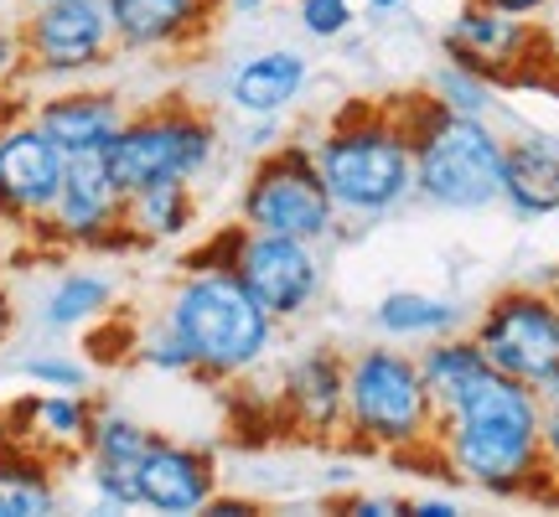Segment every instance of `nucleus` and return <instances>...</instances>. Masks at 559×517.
<instances>
[{
    "mask_svg": "<svg viewBox=\"0 0 559 517\" xmlns=\"http://www.w3.org/2000/svg\"><path fill=\"white\" fill-rule=\"evenodd\" d=\"M430 445L456 486L498 502H559L544 466V398L498 368L436 409Z\"/></svg>",
    "mask_w": 559,
    "mask_h": 517,
    "instance_id": "nucleus-1",
    "label": "nucleus"
},
{
    "mask_svg": "<svg viewBox=\"0 0 559 517\" xmlns=\"http://www.w3.org/2000/svg\"><path fill=\"white\" fill-rule=\"evenodd\" d=\"M311 151L342 218H389L415 202V156L394 99H347Z\"/></svg>",
    "mask_w": 559,
    "mask_h": 517,
    "instance_id": "nucleus-2",
    "label": "nucleus"
},
{
    "mask_svg": "<svg viewBox=\"0 0 559 517\" xmlns=\"http://www.w3.org/2000/svg\"><path fill=\"white\" fill-rule=\"evenodd\" d=\"M160 321L187 341L198 383L249 378L280 341V321L223 264H181L160 300Z\"/></svg>",
    "mask_w": 559,
    "mask_h": 517,
    "instance_id": "nucleus-3",
    "label": "nucleus"
},
{
    "mask_svg": "<svg viewBox=\"0 0 559 517\" xmlns=\"http://www.w3.org/2000/svg\"><path fill=\"white\" fill-rule=\"evenodd\" d=\"M415 156V202L436 213H487L502 202V130L436 104L425 88L400 94Z\"/></svg>",
    "mask_w": 559,
    "mask_h": 517,
    "instance_id": "nucleus-4",
    "label": "nucleus"
},
{
    "mask_svg": "<svg viewBox=\"0 0 559 517\" xmlns=\"http://www.w3.org/2000/svg\"><path fill=\"white\" fill-rule=\"evenodd\" d=\"M436 435V398L404 341H368L347 352V424L342 440L368 456H404Z\"/></svg>",
    "mask_w": 559,
    "mask_h": 517,
    "instance_id": "nucleus-5",
    "label": "nucleus"
},
{
    "mask_svg": "<svg viewBox=\"0 0 559 517\" xmlns=\"http://www.w3.org/2000/svg\"><path fill=\"white\" fill-rule=\"evenodd\" d=\"M181 264H223L280 326L311 316L321 305V296H326L321 243L285 239V233H260V228H243V223L218 228L213 239L198 243Z\"/></svg>",
    "mask_w": 559,
    "mask_h": 517,
    "instance_id": "nucleus-6",
    "label": "nucleus"
},
{
    "mask_svg": "<svg viewBox=\"0 0 559 517\" xmlns=\"http://www.w3.org/2000/svg\"><path fill=\"white\" fill-rule=\"evenodd\" d=\"M218 120L187 94H166L156 104L130 109L120 135L109 140V171L120 192L151 187V181H202L218 160Z\"/></svg>",
    "mask_w": 559,
    "mask_h": 517,
    "instance_id": "nucleus-7",
    "label": "nucleus"
},
{
    "mask_svg": "<svg viewBox=\"0 0 559 517\" xmlns=\"http://www.w3.org/2000/svg\"><path fill=\"white\" fill-rule=\"evenodd\" d=\"M234 218L243 228L306 239V243H321V249L332 239H342V213H337V202H332V192H326V181H321L311 140L285 135L280 145L254 156V166L243 171Z\"/></svg>",
    "mask_w": 559,
    "mask_h": 517,
    "instance_id": "nucleus-8",
    "label": "nucleus"
},
{
    "mask_svg": "<svg viewBox=\"0 0 559 517\" xmlns=\"http://www.w3.org/2000/svg\"><path fill=\"white\" fill-rule=\"evenodd\" d=\"M26 83H83L120 58L104 0H52L16 11Z\"/></svg>",
    "mask_w": 559,
    "mask_h": 517,
    "instance_id": "nucleus-9",
    "label": "nucleus"
},
{
    "mask_svg": "<svg viewBox=\"0 0 559 517\" xmlns=\"http://www.w3.org/2000/svg\"><path fill=\"white\" fill-rule=\"evenodd\" d=\"M37 249L58 254H135L124 233V192L104 151H73L62 160V187Z\"/></svg>",
    "mask_w": 559,
    "mask_h": 517,
    "instance_id": "nucleus-10",
    "label": "nucleus"
},
{
    "mask_svg": "<svg viewBox=\"0 0 559 517\" xmlns=\"http://www.w3.org/2000/svg\"><path fill=\"white\" fill-rule=\"evenodd\" d=\"M472 341L498 373L534 383L559 368V311L544 285H508L472 316Z\"/></svg>",
    "mask_w": 559,
    "mask_h": 517,
    "instance_id": "nucleus-11",
    "label": "nucleus"
},
{
    "mask_svg": "<svg viewBox=\"0 0 559 517\" xmlns=\"http://www.w3.org/2000/svg\"><path fill=\"white\" fill-rule=\"evenodd\" d=\"M62 145L32 115H11L0 130V223L26 243H41L62 187Z\"/></svg>",
    "mask_w": 559,
    "mask_h": 517,
    "instance_id": "nucleus-12",
    "label": "nucleus"
},
{
    "mask_svg": "<svg viewBox=\"0 0 559 517\" xmlns=\"http://www.w3.org/2000/svg\"><path fill=\"white\" fill-rule=\"evenodd\" d=\"M544 47H549V37L539 32V21L492 11L481 0H461L456 16L445 21V32H440L445 62H461V68H472L481 79H492L498 88L534 79V62H539Z\"/></svg>",
    "mask_w": 559,
    "mask_h": 517,
    "instance_id": "nucleus-13",
    "label": "nucleus"
},
{
    "mask_svg": "<svg viewBox=\"0 0 559 517\" xmlns=\"http://www.w3.org/2000/svg\"><path fill=\"white\" fill-rule=\"evenodd\" d=\"M275 404L285 430H296L300 440H311V445L342 440V424H347V352L332 347V341L300 347L280 373Z\"/></svg>",
    "mask_w": 559,
    "mask_h": 517,
    "instance_id": "nucleus-14",
    "label": "nucleus"
},
{
    "mask_svg": "<svg viewBox=\"0 0 559 517\" xmlns=\"http://www.w3.org/2000/svg\"><path fill=\"white\" fill-rule=\"evenodd\" d=\"M120 58L198 52L218 32L223 0H104Z\"/></svg>",
    "mask_w": 559,
    "mask_h": 517,
    "instance_id": "nucleus-15",
    "label": "nucleus"
},
{
    "mask_svg": "<svg viewBox=\"0 0 559 517\" xmlns=\"http://www.w3.org/2000/svg\"><path fill=\"white\" fill-rule=\"evenodd\" d=\"M151 424H140L135 414L104 409L94 419V435L83 445V477L94 492L99 513H135L140 507V460L151 450Z\"/></svg>",
    "mask_w": 559,
    "mask_h": 517,
    "instance_id": "nucleus-16",
    "label": "nucleus"
},
{
    "mask_svg": "<svg viewBox=\"0 0 559 517\" xmlns=\"http://www.w3.org/2000/svg\"><path fill=\"white\" fill-rule=\"evenodd\" d=\"M218 492V460L207 445L177 435H151V450L140 460V507L160 517L202 513Z\"/></svg>",
    "mask_w": 559,
    "mask_h": 517,
    "instance_id": "nucleus-17",
    "label": "nucleus"
},
{
    "mask_svg": "<svg viewBox=\"0 0 559 517\" xmlns=\"http://www.w3.org/2000/svg\"><path fill=\"white\" fill-rule=\"evenodd\" d=\"M94 419H99V398L88 388H37L0 414V435L26 440L62 466V460H83Z\"/></svg>",
    "mask_w": 559,
    "mask_h": 517,
    "instance_id": "nucleus-18",
    "label": "nucleus"
},
{
    "mask_svg": "<svg viewBox=\"0 0 559 517\" xmlns=\"http://www.w3.org/2000/svg\"><path fill=\"white\" fill-rule=\"evenodd\" d=\"M26 115L62 145V156L73 151H109V140L120 135V124L130 120V104L120 88L104 83H52V94L26 104Z\"/></svg>",
    "mask_w": 559,
    "mask_h": 517,
    "instance_id": "nucleus-19",
    "label": "nucleus"
},
{
    "mask_svg": "<svg viewBox=\"0 0 559 517\" xmlns=\"http://www.w3.org/2000/svg\"><path fill=\"white\" fill-rule=\"evenodd\" d=\"M311 83V58L300 47H260L228 73L223 99L243 120H285Z\"/></svg>",
    "mask_w": 559,
    "mask_h": 517,
    "instance_id": "nucleus-20",
    "label": "nucleus"
},
{
    "mask_svg": "<svg viewBox=\"0 0 559 517\" xmlns=\"http://www.w3.org/2000/svg\"><path fill=\"white\" fill-rule=\"evenodd\" d=\"M502 207L519 223L559 218V145L549 135H502Z\"/></svg>",
    "mask_w": 559,
    "mask_h": 517,
    "instance_id": "nucleus-21",
    "label": "nucleus"
},
{
    "mask_svg": "<svg viewBox=\"0 0 559 517\" xmlns=\"http://www.w3.org/2000/svg\"><path fill=\"white\" fill-rule=\"evenodd\" d=\"M198 228V181H151L124 192V233L135 249L177 243Z\"/></svg>",
    "mask_w": 559,
    "mask_h": 517,
    "instance_id": "nucleus-22",
    "label": "nucleus"
},
{
    "mask_svg": "<svg viewBox=\"0 0 559 517\" xmlns=\"http://www.w3.org/2000/svg\"><path fill=\"white\" fill-rule=\"evenodd\" d=\"M115 305H120V285L109 269H62L37 305V326L52 337L88 332L94 321L115 316Z\"/></svg>",
    "mask_w": 559,
    "mask_h": 517,
    "instance_id": "nucleus-23",
    "label": "nucleus"
},
{
    "mask_svg": "<svg viewBox=\"0 0 559 517\" xmlns=\"http://www.w3.org/2000/svg\"><path fill=\"white\" fill-rule=\"evenodd\" d=\"M58 507V460L26 440L0 435V517H52Z\"/></svg>",
    "mask_w": 559,
    "mask_h": 517,
    "instance_id": "nucleus-24",
    "label": "nucleus"
},
{
    "mask_svg": "<svg viewBox=\"0 0 559 517\" xmlns=\"http://www.w3.org/2000/svg\"><path fill=\"white\" fill-rule=\"evenodd\" d=\"M472 326L466 321V305L456 296H436V290H389V296L373 305V332L389 341H430L445 337V332H461Z\"/></svg>",
    "mask_w": 559,
    "mask_h": 517,
    "instance_id": "nucleus-25",
    "label": "nucleus"
},
{
    "mask_svg": "<svg viewBox=\"0 0 559 517\" xmlns=\"http://www.w3.org/2000/svg\"><path fill=\"white\" fill-rule=\"evenodd\" d=\"M415 358H419V378H425L430 398H436V409L456 404V398L466 394L481 373H492V362L481 358V347L472 341V332H466V326H461V332H445V337L419 341Z\"/></svg>",
    "mask_w": 559,
    "mask_h": 517,
    "instance_id": "nucleus-26",
    "label": "nucleus"
},
{
    "mask_svg": "<svg viewBox=\"0 0 559 517\" xmlns=\"http://www.w3.org/2000/svg\"><path fill=\"white\" fill-rule=\"evenodd\" d=\"M425 94L436 104H445V109H456V115H472V120H492L502 109L498 83L472 73V68H461V62H440L430 73V83H425Z\"/></svg>",
    "mask_w": 559,
    "mask_h": 517,
    "instance_id": "nucleus-27",
    "label": "nucleus"
},
{
    "mask_svg": "<svg viewBox=\"0 0 559 517\" xmlns=\"http://www.w3.org/2000/svg\"><path fill=\"white\" fill-rule=\"evenodd\" d=\"M130 362L151 368V373H166V378H192V352H187V341H181L160 316H156L151 332H135Z\"/></svg>",
    "mask_w": 559,
    "mask_h": 517,
    "instance_id": "nucleus-28",
    "label": "nucleus"
},
{
    "mask_svg": "<svg viewBox=\"0 0 559 517\" xmlns=\"http://www.w3.org/2000/svg\"><path fill=\"white\" fill-rule=\"evenodd\" d=\"M21 378L32 383V388H88V362L83 358H73V352H32V358H21V368H16Z\"/></svg>",
    "mask_w": 559,
    "mask_h": 517,
    "instance_id": "nucleus-29",
    "label": "nucleus"
},
{
    "mask_svg": "<svg viewBox=\"0 0 559 517\" xmlns=\"http://www.w3.org/2000/svg\"><path fill=\"white\" fill-rule=\"evenodd\" d=\"M296 21L311 41H337L353 32L358 5L353 0H296Z\"/></svg>",
    "mask_w": 559,
    "mask_h": 517,
    "instance_id": "nucleus-30",
    "label": "nucleus"
},
{
    "mask_svg": "<svg viewBox=\"0 0 559 517\" xmlns=\"http://www.w3.org/2000/svg\"><path fill=\"white\" fill-rule=\"evenodd\" d=\"M26 83V62H21V37H16V21L0 16V99L21 94Z\"/></svg>",
    "mask_w": 559,
    "mask_h": 517,
    "instance_id": "nucleus-31",
    "label": "nucleus"
},
{
    "mask_svg": "<svg viewBox=\"0 0 559 517\" xmlns=\"http://www.w3.org/2000/svg\"><path fill=\"white\" fill-rule=\"evenodd\" d=\"M342 507H347L353 517H400L404 497H389V492H353Z\"/></svg>",
    "mask_w": 559,
    "mask_h": 517,
    "instance_id": "nucleus-32",
    "label": "nucleus"
},
{
    "mask_svg": "<svg viewBox=\"0 0 559 517\" xmlns=\"http://www.w3.org/2000/svg\"><path fill=\"white\" fill-rule=\"evenodd\" d=\"M544 466L559 492V404H544Z\"/></svg>",
    "mask_w": 559,
    "mask_h": 517,
    "instance_id": "nucleus-33",
    "label": "nucleus"
},
{
    "mask_svg": "<svg viewBox=\"0 0 559 517\" xmlns=\"http://www.w3.org/2000/svg\"><path fill=\"white\" fill-rule=\"evenodd\" d=\"M404 513L409 517H456L461 502L456 497H415V502H404Z\"/></svg>",
    "mask_w": 559,
    "mask_h": 517,
    "instance_id": "nucleus-34",
    "label": "nucleus"
},
{
    "mask_svg": "<svg viewBox=\"0 0 559 517\" xmlns=\"http://www.w3.org/2000/svg\"><path fill=\"white\" fill-rule=\"evenodd\" d=\"M249 513H260L249 497H223V492H213V502L202 507V517H249Z\"/></svg>",
    "mask_w": 559,
    "mask_h": 517,
    "instance_id": "nucleus-35",
    "label": "nucleus"
},
{
    "mask_svg": "<svg viewBox=\"0 0 559 517\" xmlns=\"http://www.w3.org/2000/svg\"><path fill=\"white\" fill-rule=\"evenodd\" d=\"M481 5H492V11H508V16H528V21H539L555 0H481Z\"/></svg>",
    "mask_w": 559,
    "mask_h": 517,
    "instance_id": "nucleus-36",
    "label": "nucleus"
},
{
    "mask_svg": "<svg viewBox=\"0 0 559 517\" xmlns=\"http://www.w3.org/2000/svg\"><path fill=\"white\" fill-rule=\"evenodd\" d=\"M16 326H21V311H16V296L5 290V279H0V347L16 337Z\"/></svg>",
    "mask_w": 559,
    "mask_h": 517,
    "instance_id": "nucleus-37",
    "label": "nucleus"
},
{
    "mask_svg": "<svg viewBox=\"0 0 559 517\" xmlns=\"http://www.w3.org/2000/svg\"><path fill=\"white\" fill-rule=\"evenodd\" d=\"M280 140H285V124L280 120H249V145H254V151H270Z\"/></svg>",
    "mask_w": 559,
    "mask_h": 517,
    "instance_id": "nucleus-38",
    "label": "nucleus"
},
{
    "mask_svg": "<svg viewBox=\"0 0 559 517\" xmlns=\"http://www.w3.org/2000/svg\"><path fill=\"white\" fill-rule=\"evenodd\" d=\"M270 11V0H223V16L234 21H260Z\"/></svg>",
    "mask_w": 559,
    "mask_h": 517,
    "instance_id": "nucleus-39",
    "label": "nucleus"
},
{
    "mask_svg": "<svg viewBox=\"0 0 559 517\" xmlns=\"http://www.w3.org/2000/svg\"><path fill=\"white\" fill-rule=\"evenodd\" d=\"M11 254H16V233H11V228L0 223V275L11 269Z\"/></svg>",
    "mask_w": 559,
    "mask_h": 517,
    "instance_id": "nucleus-40",
    "label": "nucleus"
},
{
    "mask_svg": "<svg viewBox=\"0 0 559 517\" xmlns=\"http://www.w3.org/2000/svg\"><path fill=\"white\" fill-rule=\"evenodd\" d=\"M26 104H32V99H21V94L0 99V130H5V120H11V115H26Z\"/></svg>",
    "mask_w": 559,
    "mask_h": 517,
    "instance_id": "nucleus-41",
    "label": "nucleus"
},
{
    "mask_svg": "<svg viewBox=\"0 0 559 517\" xmlns=\"http://www.w3.org/2000/svg\"><path fill=\"white\" fill-rule=\"evenodd\" d=\"M368 11H379V16H389V11H404V0H368Z\"/></svg>",
    "mask_w": 559,
    "mask_h": 517,
    "instance_id": "nucleus-42",
    "label": "nucleus"
},
{
    "mask_svg": "<svg viewBox=\"0 0 559 517\" xmlns=\"http://www.w3.org/2000/svg\"><path fill=\"white\" fill-rule=\"evenodd\" d=\"M544 290H549V300H555V311H559V269L549 279H544Z\"/></svg>",
    "mask_w": 559,
    "mask_h": 517,
    "instance_id": "nucleus-43",
    "label": "nucleus"
},
{
    "mask_svg": "<svg viewBox=\"0 0 559 517\" xmlns=\"http://www.w3.org/2000/svg\"><path fill=\"white\" fill-rule=\"evenodd\" d=\"M5 5H16V11H37V5H52V0H5Z\"/></svg>",
    "mask_w": 559,
    "mask_h": 517,
    "instance_id": "nucleus-44",
    "label": "nucleus"
},
{
    "mask_svg": "<svg viewBox=\"0 0 559 517\" xmlns=\"http://www.w3.org/2000/svg\"><path fill=\"white\" fill-rule=\"evenodd\" d=\"M555 11H559V0H555Z\"/></svg>",
    "mask_w": 559,
    "mask_h": 517,
    "instance_id": "nucleus-45",
    "label": "nucleus"
}]
</instances>
